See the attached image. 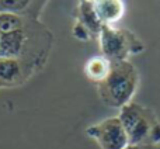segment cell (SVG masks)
Segmentation results:
<instances>
[{"label": "cell", "mask_w": 160, "mask_h": 149, "mask_svg": "<svg viewBox=\"0 0 160 149\" xmlns=\"http://www.w3.org/2000/svg\"><path fill=\"white\" fill-rule=\"evenodd\" d=\"M53 45V34L39 20H28L22 27L0 33V58L14 59L35 73L44 69Z\"/></svg>", "instance_id": "6da1fadb"}, {"label": "cell", "mask_w": 160, "mask_h": 149, "mask_svg": "<svg viewBox=\"0 0 160 149\" xmlns=\"http://www.w3.org/2000/svg\"><path fill=\"white\" fill-rule=\"evenodd\" d=\"M139 86V72L129 61L112 62L111 72L104 82L97 85V91L107 107L121 110L132 101Z\"/></svg>", "instance_id": "7a4b0ae2"}, {"label": "cell", "mask_w": 160, "mask_h": 149, "mask_svg": "<svg viewBox=\"0 0 160 149\" xmlns=\"http://www.w3.org/2000/svg\"><path fill=\"white\" fill-rule=\"evenodd\" d=\"M129 145L160 144V121L156 113L136 101L124 105L118 114Z\"/></svg>", "instance_id": "3957f363"}, {"label": "cell", "mask_w": 160, "mask_h": 149, "mask_svg": "<svg viewBox=\"0 0 160 149\" xmlns=\"http://www.w3.org/2000/svg\"><path fill=\"white\" fill-rule=\"evenodd\" d=\"M101 55L111 62L128 61L129 56L139 55L146 49L141 38L128 28H115L102 25L98 35Z\"/></svg>", "instance_id": "277c9868"}, {"label": "cell", "mask_w": 160, "mask_h": 149, "mask_svg": "<svg viewBox=\"0 0 160 149\" xmlns=\"http://www.w3.org/2000/svg\"><path fill=\"white\" fill-rule=\"evenodd\" d=\"M86 134L101 149H125L129 145L125 128L118 117H108L90 125L86 128Z\"/></svg>", "instance_id": "5b68a950"}, {"label": "cell", "mask_w": 160, "mask_h": 149, "mask_svg": "<svg viewBox=\"0 0 160 149\" xmlns=\"http://www.w3.org/2000/svg\"><path fill=\"white\" fill-rule=\"evenodd\" d=\"M35 72L30 66L14 59L0 58V90L25 85Z\"/></svg>", "instance_id": "8992f818"}, {"label": "cell", "mask_w": 160, "mask_h": 149, "mask_svg": "<svg viewBox=\"0 0 160 149\" xmlns=\"http://www.w3.org/2000/svg\"><path fill=\"white\" fill-rule=\"evenodd\" d=\"M48 2L45 0H0V13L16 14L30 20H39Z\"/></svg>", "instance_id": "52a82bcc"}, {"label": "cell", "mask_w": 160, "mask_h": 149, "mask_svg": "<svg viewBox=\"0 0 160 149\" xmlns=\"http://www.w3.org/2000/svg\"><path fill=\"white\" fill-rule=\"evenodd\" d=\"M91 3L102 25L112 27L125 14V3L122 0H91Z\"/></svg>", "instance_id": "ba28073f"}, {"label": "cell", "mask_w": 160, "mask_h": 149, "mask_svg": "<svg viewBox=\"0 0 160 149\" xmlns=\"http://www.w3.org/2000/svg\"><path fill=\"white\" fill-rule=\"evenodd\" d=\"M76 23L82 24L91 34V37H98L102 30V23L97 17L93 7V3L90 0H82V2L78 3V7H76Z\"/></svg>", "instance_id": "9c48e42d"}, {"label": "cell", "mask_w": 160, "mask_h": 149, "mask_svg": "<svg viewBox=\"0 0 160 149\" xmlns=\"http://www.w3.org/2000/svg\"><path fill=\"white\" fill-rule=\"evenodd\" d=\"M111 66H112V62L108 61L105 56L96 55L84 64V74L88 80L94 82L96 85H100L110 74Z\"/></svg>", "instance_id": "30bf717a"}, {"label": "cell", "mask_w": 160, "mask_h": 149, "mask_svg": "<svg viewBox=\"0 0 160 149\" xmlns=\"http://www.w3.org/2000/svg\"><path fill=\"white\" fill-rule=\"evenodd\" d=\"M72 34H73V37H75L78 41H82V42H87L88 39L91 38V34L88 33V31L86 30L82 24H79V23H75L73 30H72Z\"/></svg>", "instance_id": "8fae6325"}, {"label": "cell", "mask_w": 160, "mask_h": 149, "mask_svg": "<svg viewBox=\"0 0 160 149\" xmlns=\"http://www.w3.org/2000/svg\"><path fill=\"white\" fill-rule=\"evenodd\" d=\"M125 149H160V144H156V145H128Z\"/></svg>", "instance_id": "7c38bea8"}]
</instances>
